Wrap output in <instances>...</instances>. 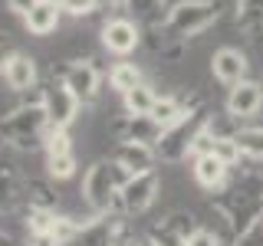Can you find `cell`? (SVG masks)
Returning a JSON list of instances; mask_svg holds the SVG:
<instances>
[{
    "instance_id": "obj_1",
    "label": "cell",
    "mask_w": 263,
    "mask_h": 246,
    "mask_svg": "<svg viewBox=\"0 0 263 246\" xmlns=\"http://www.w3.org/2000/svg\"><path fill=\"white\" fill-rule=\"evenodd\" d=\"M220 0H178L164 10V20H161V43H175V46H184L187 39L208 33L214 23L220 20Z\"/></svg>"
},
{
    "instance_id": "obj_2",
    "label": "cell",
    "mask_w": 263,
    "mask_h": 246,
    "mask_svg": "<svg viewBox=\"0 0 263 246\" xmlns=\"http://www.w3.org/2000/svg\"><path fill=\"white\" fill-rule=\"evenodd\" d=\"M214 128V115L208 105L197 102L191 112L184 115V118L178 121V125H171L168 131L161 135V141L155 145V154H158V161L164 164H181L187 158H194L197 145H201V138L208 135Z\"/></svg>"
},
{
    "instance_id": "obj_3",
    "label": "cell",
    "mask_w": 263,
    "mask_h": 246,
    "mask_svg": "<svg viewBox=\"0 0 263 246\" xmlns=\"http://www.w3.org/2000/svg\"><path fill=\"white\" fill-rule=\"evenodd\" d=\"M132 174L125 168H119L112 158L96 161L92 168L82 174V200L89 203L92 213H115V200H119V191Z\"/></svg>"
},
{
    "instance_id": "obj_4",
    "label": "cell",
    "mask_w": 263,
    "mask_h": 246,
    "mask_svg": "<svg viewBox=\"0 0 263 246\" xmlns=\"http://www.w3.org/2000/svg\"><path fill=\"white\" fill-rule=\"evenodd\" d=\"M49 128L46 109H43V98H33V102H23L10 109L0 118V131L13 148L20 151H33V148H43V135Z\"/></svg>"
},
{
    "instance_id": "obj_5",
    "label": "cell",
    "mask_w": 263,
    "mask_h": 246,
    "mask_svg": "<svg viewBox=\"0 0 263 246\" xmlns=\"http://www.w3.org/2000/svg\"><path fill=\"white\" fill-rule=\"evenodd\" d=\"M158 171H145V174H132L125 184H122L119 191V200H115V213H122V217H145L148 210L155 207V200H158Z\"/></svg>"
},
{
    "instance_id": "obj_6",
    "label": "cell",
    "mask_w": 263,
    "mask_h": 246,
    "mask_svg": "<svg viewBox=\"0 0 263 246\" xmlns=\"http://www.w3.org/2000/svg\"><path fill=\"white\" fill-rule=\"evenodd\" d=\"M40 98H43L46 118H49V125H53V128H69L72 121L79 118L82 102L69 92V86H66L60 76H53L43 89H40Z\"/></svg>"
},
{
    "instance_id": "obj_7",
    "label": "cell",
    "mask_w": 263,
    "mask_h": 246,
    "mask_svg": "<svg viewBox=\"0 0 263 246\" xmlns=\"http://www.w3.org/2000/svg\"><path fill=\"white\" fill-rule=\"evenodd\" d=\"M60 79L69 86V92L79 98L82 105H92L99 92H102V69L96 66V59H69L60 69Z\"/></svg>"
},
{
    "instance_id": "obj_8",
    "label": "cell",
    "mask_w": 263,
    "mask_h": 246,
    "mask_svg": "<svg viewBox=\"0 0 263 246\" xmlns=\"http://www.w3.org/2000/svg\"><path fill=\"white\" fill-rule=\"evenodd\" d=\"M102 49L112 56H132L138 46H142V23L132 20V16H109L102 23Z\"/></svg>"
},
{
    "instance_id": "obj_9",
    "label": "cell",
    "mask_w": 263,
    "mask_h": 246,
    "mask_svg": "<svg viewBox=\"0 0 263 246\" xmlns=\"http://www.w3.org/2000/svg\"><path fill=\"white\" fill-rule=\"evenodd\" d=\"M211 76L220 82V86H237V82L250 79V59H247L243 49L237 46H220L214 49L211 56Z\"/></svg>"
},
{
    "instance_id": "obj_10",
    "label": "cell",
    "mask_w": 263,
    "mask_h": 246,
    "mask_svg": "<svg viewBox=\"0 0 263 246\" xmlns=\"http://www.w3.org/2000/svg\"><path fill=\"white\" fill-rule=\"evenodd\" d=\"M112 131L119 141H142V145H158L164 128L158 125V121L152 118V115H119V118L112 121Z\"/></svg>"
},
{
    "instance_id": "obj_11",
    "label": "cell",
    "mask_w": 263,
    "mask_h": 246,
    "mask_svg": "<svg viewBox=\"0 0 263 246\" xmlns=\"http://www.w3.org/2000/svg\"><path fill=\"white\" fill-rule=\"evenodd\" d=\"M224 109H227L230 118H237V121L253 118V115L263 109V86L257 79H243V82H237V86H230Z\"/></svg>"
},
{
    "instance_id": "obj_12",
    "label": "cell",
    "mask_w": 263,
    "mask_h": 246,
    "mask_svg": "<svg viewBox=\"0 0 263 246\" xmlns=\"http://www.w3.org/2000/svg\"><path fill=\"white\" fill-rule=\"evenodd\" d=\"M191 174H194V180L204 187V191L217 194V191H224V187H227L230 168L220 158H214L211 151H201V154H194V161H191Z\"/></svg>"
},
{
    "instance_id": "obj_13",
    "label": "cell",
    "mask_w": 263,
    "mask_h": 246,
    "mask_svg": "<svg viewBox=\"0 0 263 246\" xmlns=\"http://www.w3.org/2000/svg\"><path fill=\"white\" fill-rule=\"evenodd\" d=\"M112 161L119 164V168H125L128 174H145V171H155V161H158V154H155L152 145H142V141H119L112 151Z\"/></svg>"
},
{
    "instance_id": "obj_14",
    "label": "cell",
    "mask_w": 263,
    "mask_h": 246,
    "mask_svg": "<svg viewBox=\"0 0 263 246\" xmlns=\"http://www.w3.org/2000/svg\"><path fill=\"white\" fill-rule=\"evenodd\" d=\"M4 79H7V86H10L13 92H30V89H36V82H40L36 59L16 49V53H13V59L7 63V72H4Z\"/></svg>"
},
{
    "instance_id": "obj_15",
    "label": "cell",
    "mask_w": 263,
    "mask_h": 246,
    "mask_svg": "<svg viewBox=\"0 0 263 246\" xmlns=\"http://www.w3.org/2000/svg\"><path fill=\"white\" fill-rule=\"evenodd\" d=\"M60 20H63V7L49 4V0H40V4L23 16V27H27L30 36H49V33L60 30Z\"/></svg>"
},
{
    "instance_id": "obj_16",
    "label": "cell",
    "mask_w": 263,
    "mask_h": 246,
    "mask_svg": "<svg viewBox=\"0 0 263 246\" xmlns=\"http://www.w3.org/2000/svg\"><path fill=\"white\" fill-rule=\"evenodd\" d=\"M23 187H27V180H20L13 164H7L4 158H0V213L13 210L16 203H27Z\"/></svg>"
},
{
    "instance_id": "obj_17",
    "label": "cell",
    "mask_w": 263,
    "mask_h": 246,
    "mask_svg": "<svg viewBox=\"0 0 263 246\" xmlns=\"http://www.w3.org/2000/svg\"><path fill=\"white\" fill-rule=\"evenodd\" d=\"M194 105L197 102H184V98H178V95H158V102H155V109H152V118L168 131L171 125H178Z\"/></svg>"
},
{
    "instance_id": "obj_18",
    "label": "cell",
    "mask_w": 263,
    "mask_h": 246,
    "mask_svg": "<svg viewBox=\"0 0 263 246\" xmlns=\"http://www.w3.org/2000/svg\"><path fill=\"white\" fill-rule=\"evenodd\" d=\"M125 10L132 20H138L142 27H152L158 30L161 27V10H164V0H125Z\"/></svg>"
},
{
    "instance_id": "obj_19",
    "label": "cell",
    "mask_w": 263,
    "mask_h": 246,
    "mask_svg": "<svg viewBox=\"0 0 263 246\" xmlns=\"http://www.w3.org/2000/svg\"><path fill=\"white\" fill-rule=\"evenodd\" d=\"M155 102H158V92H155L148 82H138L135 89H128V92L122 95V105H125L128 115H152Z\"/></svg>"
},
{
    "instance_id": "obj_20",
    "label": "cell",
    "mask_w": 263,
    "mask_h": 246,
    "mask_svg": "<svg viewBox=\"0 0 263 246\" xmlns=\"http://www.w3.org/2000/svg\"><path fill=\"white\" fill-rule=\"evenodd\" d=\"M208 151L214 154V158H220L227 164L230 171L237 168V164H240V148H237V141H234V131H230V135H220V131H211V138H208Z\"/></svg>"
},
{
    "instance_id": "obj_21",
    "label": "cell",
    "mask_w": 263,
    "mask_h": 246,
    "mask_svg": "<svg viewBox=\"0 0 263 246\" xmlns=\"http://www.w3.org/2000/svg\"><path fill=\"white\" fill-rule=\"evenodd\" d=\"M23 197H27V207H40V210H56V203H60V197L49 187V180H40V177L27 180Z\"/></svg>"
},
{
    "instance_id": "obj_22",
    "label": "cell",
    "mask_w": 263,
    "mask_h": 246,
    "mask_svg": "<svg viewBox=\"0 0 263 246\" xmlns=\"http://www.w3.org/2000/svg\"><path fill=\"white\" fill-rule=\"evenodd\" d=\"M234 141L247 161H263V125H247L234 131Z\"/></svg>"
},
{
    "instance_id": "obj_23",
    "label": "cell",
    "mask_w": 263,
    "mask_h": 246,
    "mask_svg": "<svg viewBox=\"0 0 263 246\" xmlns=\"http://www.w3.org/2000/svg\"><path fill=\"white\" fill-rule=\"evenodd\" d=\"M138 82H145V76H142V69H138L135 63H128V59L115 63L112 69H109V86H112L119 95H125L128 89L138 86Z\"/></svg>"
},
{
    "instance_id": "obj_24",
    "label": "cell",
    "mask_w": 263,
    "mask_h": 246,
    "mask_svg": "<svg viewBox=\"0 0 263 246\" xmlns=\"http://www.w3.org/2000/svg\"><path fill=\"white\" fill-rule=\"evenodd\" d=\"M56 220H60V213L56 210H40V207H27V233L30 236H53L56 230Z\"/></svg>"
},
{
    "instance_id": "obj_25",
    "label": "cell",
    "mask_w": 263,
    "mask_h": 246,
    "mask_svg": "<svg viewBox=\"0 0 263 246\" xmlns=\"http://www.w3.org/2000/svg\"><path fill=\"white\" fill-rule=\"evenodd\" d=\"M237 27H243L247 33L263 30V0H237Z\"/></svg>"
},
{
    "instance_id": "obj_26",
    "label": "cell",
    "mask_w": 263,
    "mask_h": 246,
    "mask_svg": "<svg viewBox=\"0 0 263 246\" xmlns=\"http://www.w3.org/2000/svg\"><path fill=\"white\" fill-rule=\"evenodd\" d=\"M158 227H164L171 236H178V240H184V243H187V236H191L194 230H197V220H194L187 210H171L168 217H161V223H158Z\"/></svg>"
},
{
    "instance_id": "obj_27",
    "label": "cell",
    "mask_w": 263,
    "mask_h": 246,
    "mask_svg": "<svg viewBox=\"0 0 263 246\" xmlns=\"http://www.w3.org/2000/svg\"><path fill=\"white\" fill-rule=\"evenodd\" d=\"M43 151L46 158H56V154H69L72 151V138H69V128H46L43 135Z\"/></svg>"
},
{
    "instance_id": "obj_28",
    "label": "cell",
    "mask_w": 263,
    "mask_h": 246,
    "mask_svg": "<svg viewBox=\"0 0 263 246\" xmlns=\"http://www.w3.org/2000/svg\"><path fill=\"white\" fill-rule=\"evenodd\" d=\"M76 168H79L76 151L56 154V158H46V174H49V180H69L72 174H76Z\"/></svg>"
},
{
    "instance_id": "obj_29",
    "label": "cell",
    "mask_w": 263,
    "mask_h": 246,
    "mask_svg": "<svg viewBox=\"0 0 263 246\" xmlns=\"http://www.w3.org/2000/svg\"><path fill=\"white\" fill-rule=\"evenodd\" d=\"M187 246H227L224 236L217 230H208V227H197L191 236H187Z\"/></svg>"
},
{
    "instance_id": "obj_30",
    "label": "cell",
    "mask_w": 263,
    "mask_h": 246,
    "mask_svg": "<svg viewBox=\"0 0 263 246\" xmlns=\"http://www.w3.org/2000/svg\"><path fill=\"white\" fill-rule=\"evenodd\" d=\"M96 10H99L96 0H63V13H69V16H89Z\"/></svg>"
},
{
    "instance_id": "obj_31",
    "label": "cell",
    "mask_w": 263,
    "mask_h": 246,
    "mask_svg": "<svg viewBox=\"0 0 263 246\" xmlns=\"http://www.w3.org/2000/svg\"><path fill=\"white\" fill-rule=\"evenodd\" d=\"M36 4H40V0H7V10H10L13 16H20V20H23V16H27V13H30Z\"/></svg>"
},
{
    "instance_id": "obj_32",
    "label": "cell",
    "mask_w": 263,
    "mask_h": 246,
    "mask_svg": "<svg viewBox=\"0 0 263 246\" xmlns=\"http://www.w3.org/2000/svg\"><path fill=\"white\" fill-rule=\"evenodd\" d=\"M234 246H263V227H257L253 233H247V236H240Z\"/></svg>"
},
{
    "instance_id": "obj_33",
    "label": "cell",
    "mask_w": 263,
    "mask_h": 246,
    "mask_svg": "<svg viewBox=\"0 0 263 246\" xmlns=\"http://www.w3.org/2000/svg\"><path fill=\"white\" fill-rule=\"evenodd\" d=\"M13 53H16V49H13L10 43H7V39H0V76L7 72V63L13 59Z\"/></svg>"
},
{
    "instance_id": "obj_34",
    "label": "cell",
    "mask_w": 263,
    "mask_h": 246,
    "mask_svg": "<svg viewBox=\"0 0 263 246\" xmlns=\"http://www.w3.org/2000/svg\"><path fill=\"white\" fill-rule=\"evenodd\" d=\"M99 10H115V7H125V0H96Z\"/></svg>"
},
{
    "instance_id": "obj_35",
    "label": "cell",
    "mask_w": 263,
    "mask_h": 246,
    "mask_svg": "<svg viewBox=\"0 0 263 246\" xmlns=\"http://www.w3.org/2000/svg\"><path fill=\"white\" fill-rule=\"evenodd\" d=\"M0 246H16V243H13V236L7 233V230H0Z\"/></svg>"
},
{
    "instance_id": "obj_36",
    "label": "cell",
    "mask_w": 263,
    "mask_h": 246,
    "mask_svg": "<svg viewBox=\"0 0 263 246\" xmlns=\"http://www.w3.org/2000/svg\"><path fill=\"white\" fill-rule=\"evenodd\" d=\"M7 145H10V141H7V138H4V131H0V158H4V148Z\"/></svg>"
},
{
    "instance_id": "obj_37",
    "label": "cell",
    "mask_w": 263,
    "mask_h": 246,
    "mask_svg": "<svg viewBox=\"0 0 263 246\" xmlns=\"http://www.w3.org/2000/svg\"><path fill=\"white\" fill-rule=\"evenodd\" d=\"M49 4H56V7H63V0H49Z\"/></svg>"
},
{
    "instance_id": "obj_38",
    "label": "cell",
    "mask_w": 263,
    "mask_h": 246,
    "mask_svg": "<svg viewBox=\"0 0 263 246\" xmlns=\"http://www.w3.org/2000/svg\"><path fill=\"white\" fill-rule=\"evenodd\" d=\"M145 246H152V243H145Z\"/></svg>"
},
{
    "instance_id": "obj_39",
    "label": "cell",
    "mask_w": 263,
    "mask_h": 246,
    "mask_svg": "<svg viewBox=\"0 0 263 246\" xmlns=\"http://www.w3.org/2000/svg\"><path fill=\"white\" fill-rule=\"evenodd\" d=\"M138 246H142V243H138Z\"/></svg>"
}]
</instances>
